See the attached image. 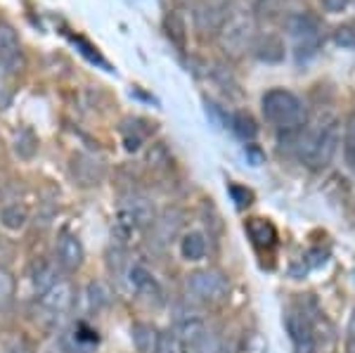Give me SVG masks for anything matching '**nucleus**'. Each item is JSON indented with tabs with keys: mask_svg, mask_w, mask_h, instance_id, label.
<instances>
[{
	"mask_svg": "<svg viewBox=\"0 0 355 353\" xmlns=\"http://www.w3.org/2000/svg\"><path fill=\"white\" fill-rule=\"evenodd\" d=\"M294 138L296 155L301 162L311 169H324L339 145V126L331 119H318L294 133Z\"/></svg>",
	"mask_w": 355,
	"mask_h": 353,
	"instance_id": "obj_1",
	"label": "nucleus"
},
{
	"mask_svg": "<svg viewBox=\"0 0 355 353\" xmlns=\"http://www.w3.org/2000/svg\"><path fill=\"white\" fill-rule=\"evenodd\" d=\"M261 112L268 126L277 133L294 135L308 123L306 102L287 88H270L261 98Z\"/></svg>",
	"mask_w": 355,
	"mask_h": 353,
	"instance_id": "obj_2",
	"label": "nucleus"
},
{
	"mask_svg": "<svg viewBox=\"0 0 355 353\" xmlns=\"http://www.w3.org/2000/svg\"><path fill=\"white\" fill-rule=\"evenodd\" d=\"M256 38H259V21H256V15L246 8H230L225 21L216 33L218 48L230 60H242L246 53H251Z\"/></svg>",
	"mask_w": 355,
	"mask_h": 353,
	"instance_id": "obj_3",
	"label": "nucleus"
},
{
	"mask_svg": "<svg viewBox=\"0 0 355 353\" xmlns=\"http://www.w3.org/2000/svg\"><path fill=\"white\" fill-rule=\"evenodd\" d=\"M284 26L291 38V48H294L296 62H308L322 48V24L318 17L308 12H291L284 17Z\"/></svg>",
	"mask_w": 355,
	"mask_h": 353,
	"instance_id": "obj_4",
	"label": "nucleus"
},
{
	"mask_svg": "<svg viewBox=\"0 0 355 353\" xmlns=\"http://www.w3.org/2000/svg\"><path fill=\"white\" fill-rule=\"evenodd\" d=\"M185 284H187V294L194 301L206 306H218L230 297V280H227V275H223L216 268L192 270L187 275Z\"/></svg>",
	"mask_w": 355,
	"mask_h": 353,
	"instance_id": "obj_5",
	"label": "nucleus"
},
{
	"mask_svg": "<svg viewBox=\"0 0 355 353\" xmlns=\"http://www.w3.org/2000/svg\"><path fill=\"white\" fill-rule=\"evenodd\" d=\"M175 329L182 337L187 353H223L220 339L199 318H185Z\"/></svg>",
	"mask_w": 355,
	"mask_h": 353,
	"instance_id": "obj_6",
	"label": "nucleus"
},
{
	"mask_svg": "<svg viewBox=\"0 0 355 353\" xmlns=\"http://www.w3.org/2000/svg\"><path fill=\"white\" fill-rule=\"evenodd\" d=\"M154 223V204L142 195H128L119 207V225L133 232Z\"/></svg>",
	"mask_w": 355,
	"mask_h": 353,
	"instance_id": "obj_7",
	"label": "nucleus"
},
{
	"mask_svg": "<svg viewBox=\"0 0 355 353\" xmlns=\"http://www.w3.org/2000/svg\"><path fill=\"white\" fill-rule=\"evenodd\" d=\"M73 284L69 280H57L53 287L45 289L38 299V306H41L43 316L50 318V320H62L69 311L73 309Z\"/></svg>",
	"mask_w": 355,
	"mask_h": 353,
	"instance_id": "obj_8",
	"label": "nucleus"
},
{
	"mask_svg": "<svg viewBox=\"0 0 355 353\" xmlns=\"http://www.w3.org/2000/svg\"><path fill=\"white\" fill-rule=\"evenodd\" d=\"M227 12H230L227 0H202V3H197V8H194V28H197L199 36L216 38Z\"/></svg>",
	"mask_w": 355,
	"mask_h": 353,
	"instance_id": "obj_9",
	"label": "nucleus"
},
{
	"mask_svg": "<svg viewBox=\"0 0 355 353\" xmlns=\"http://www.w3.org/2000/svg\"><path fill=\"white\" fill-rule=\"evenodd\" d=\"M0 67L17 76L24 69V50L17 31L8 21H0Z\"/></svg>",
	"mask_w": 355,
	"mask_h": 353,
	"instance_id": "obj_10",
	"label": "nucleus"
},
{
	"mask_svg": "<svg viewBox=\"0 0 355 353\" xmlns=\"http://www.w3.org/2000/svg\"><path fill=\"white\" fill-rule=\"evenodd\" d=\"M284 327H287L296 353H315V327L306 313L289 311L284 318Z\"/></svg>",
	"mask_w": 355,
	"mask_h": 353,
	"instance_id": "obj_11",
	"label": "nucleus"
},
{
	"mask_svg": "<svg viewBox=\"0 0 355 353\" xmlns=\"http://www.w3.org/2000/svg\"><path fill=\"white\" fill-rule=\"evenodd\" d=\"M55 259L64 273H76L85 261V249L73 232H62L55 247Z\"/></svg>",
	"mask_w": 355,
	"mask_h": 353,
	"instance_id": "obj_12",
	"label": "nucleus"
},
{
	"mask_svg": "<svg viewBox=\"0 0 355 353\" xmlns=\"http://www.w3.org/2000/svg\"><path fill=\"white\" fill-rule=\"evenodd\" d=\"M130 284H133V289L140 297H145L150 301L162 299V294H164L162 284H159V280L145 268V266H133V268H130Z\"/></svg>",
	"mask_w": 355,
	"mask_h": 353,
	"instance_id": "obj_13",
	"label": "nucleus"
},
{
	"mask_svg": "<svg viewBox=\"0 0 355 353\" xmlns=\"http://www.w3.org/2000/svg\"><path fill=\"white\" fill-rule=\"evenodd\" d=\"M130 339H133V346L137 353H157V344H159V329L150 325V322H135L130 327Z\"/></svg>",
	"mask_w": 355,
	"mask_h": 353,
	"instance_id": "obj_14",
	"label": "nucleus"
},
{
	"mask_svg": "<svg viewBox=\"0 0 355 353\" xmlns=\"http://www.w3.org/2000/svg\"><path fill=\"white\" fill-rule=\"evenodd\" d=\"M206 252H209V242H206V237H204V232H199V230H190V232H185L182 235V240H180V256L185 261H202Z\"/></svg>",
	"mask_w": 355,
	"mask_h": 353,
	"instance_id": "obj_15",
	"label": "nucleus"
},
{
	"mask_svg": "<svg viewBox=\"0 0 355 353\" xmlns=\"http://www.w3.org/2000/svg\"><path fill=\"white\" fill-rule=\"evenodd\" d=\"M67 341H69V351H76V353H88L93 346H97V332L90 329L88 325L78 322L67 332Z\"/></svg>",
	"mask_w": 355,
	"mask_h": 353,
	"instance_id": "obj_16",
	"label": "nucleus"
},
{
	"mask_svg": "<svg viewBox=\"0 0 355 353\" xmlns=\"http://www.w3.org/2000/svg\"><path fill=\"white\" fill-rule=\"evenodd\" d=\"M254 53H256V57H259V60L279 62L284 57V43H282V38L275 36V33H266V36L256 38Z\"/></svg>",
	"mask_w": 355,
	"mask_h": 353,
	"instance_id": "obj_17",
	"label": "nucleus"
},
{
	"mask_svg": "<svg viewBox=\"0 0 355 353\" xmlns=\"http://www.w3.org/2000/svg\"><path fill=\"white\" fill-rule=\"evenodd\" d=\"M246 232H249V237L254 240V244H259V247H270L275 244V237H277V232H275V227L270 221L266 218H251L246 221Z\"/></svg>",
	"mask_w": 355,
	"mask_h": 353,
	"instance_id": "obj_18",
	"label": "nucleus"
},
{
	"mask_svg": "<svg viewBox=\"0 0 355 353\" xmlns=\"http://www.w3.org/2000/svg\"><path fill=\"white\" fill-rule=\"evenodd\" d=\"M232 130L242 140H254L259 135V123H256V119L249 112H237L232 117Z\"/></svg>",
	"mask_w": 355,
	"mask_h": 353,
	"instance_id": "obj_19",
	"label": "nucleus"
},
{
	"mask_svg": "<svg viewBox=\"0 0 355 353\" xmlns=\"http://www.w3.org/2000/svg\"><path fill=\"white\" fill-rule=\"evenodd\" d=\"M343 159L351 169H355V112L348 114L346 123H343Z\"/></svg>",
	"mask_w": 355,
	"mask_h": 353,
	"instance_id": "obj_20",
	"label": "nucleus"
},
{
	"mask_svg": "<svg viewBox=\"0 0 355 353\" xmlns=\"http://www.w3.org/2000/svg\"><path fill=\"white\" fill-rule=\"evenodd\" d=\"M26 209L19 207V204H10V207L3 209V214H0V223H3L8 230H21V227L26 225Z\"/></svg>",
	"mask_w": 355,
	"mask_h": 353,
	"instance_id": "obj_21",
	"label": "nucleus"
},
{
	"mask_svg": "<svg viewBox=\"0 0 355 353\" xmlns=\"http://www.w3.org/2000/svg\"><path fill=\"white\" fill-rule=\"evenodd\" d=\"M157 353H187L178 329H164V332H159Z\"/></svg>",
	"mask_w": 355,
	"mask_h": 353,
	"instance_id": "obj_22",
	"label": "nucleus"
},
{
	"mask_svg": "<svg viewBox=\"0 0 355 353\" xmlns=\"http://www.w3.org/2000/svg\"><path fill=\"white\" fill-rule=\"evenodd\" d=\"M57 280H60V277H57V268H55V266L53 264H43L41 268L33 273V289H36L38 297H41L45 289L53 287Z\"/></svg>",
	"mask_w": 355,
	"mask_h": 353,
	"instance_id": "obj_23",
	"label": "nucleus"
},
{
	"mask_svg": "<svg viewBox=\"0 0 355 353\" xmlns=\"http://www.w3.org/2000/svg\"><path fill=\"white\" fill-rule=\"evenodd\" d=\"M12 74L0 67V110H8L10 102H12Z\"/></svg>",
	"mask_w": 355,
	"mask_h": 353,
	"instance_id": "obj_24",
	"label": "nucleus"
},
{
	"mask_svg": "<svg viewBox=\"0 0 355 353\" xmlns=\"http://www.w3.org/2000/svg\"><path fill=\"white\" fill-rule=\"evenodd\" d=\"M12 297H15V277L5 268H0V309H5L12 301Z\"/></svg>",
	"mask_w": 355,
	"mask_h": 353,
	"instance_id": "obj_25",
	"label": "nucleus"
},
{
	"mask_svg": "<svg viewBox=\"0 0 355 353\" xmlns=\"http://www.w3.org/2000/svg\"><path fill=\"white\" fill-rule=\"evenodd\" d=\"M88 297H90V306L97 311L100 306H105V304H110V292H107L105 287H102L100 282H90V287H88Z\"/></svg>",
	"mask_w": 355,
	"mask_h": 353,
	"instance_id": "obj_26",
	"label": "nucleus"
},
{
	"mask_svg": "<svg viewBox=\"0 0 355 353\" xmlns=\"http://www.w3.org/2000/svg\"><path fill=\"white\" fill-rule=\"evenodd\" d=\"M336 43L343 45V48L355 50V28H339L336 31Z\"/></svg>",
	"mask_w": 355,
	"mask_h": 353,
	"instance_id": "obj_27",
	"label": "nucleus"
},
{
	"mask_svg": "<svg viewBox=\"0 0 355 353\" xmlns=\"http://www.w3.org/2000/svg\"><path fill=\"white\" fill-rule=\"evenodd\" d=\"M230 192H232V195H242V197H234V202H237V207H239V209H242V207H249L251 199H254V195H251V192L246 190V187L232 185V187H230Z\"/></svg>",
	"mask_w": 355,
	"mask_h": 353,
	"instance_id": "obj_28",
	"label": "nucleus"
},
{
	"mask_svg": "<svg viewBox=\"0 0 355 353\" xmlns=\"http://www.w3.org/2000/svg\"><path fill=\"white\" fill-rule=\"evenodd\" d=\"M346 351L355 353V311L351 316V322H348V339H346Z\"/></svg>",
	"mask_w": 355,
	"mask_h": 353,
	"instance_id": "obj_29",
	"label": "nucleus"
},
{
	"mask_svg": "<svg viewBox=\"0 0 355 353\" xmlns=\"http://www.w3.org/2000/svg\"><path fill=\"white\" fill-rule=\"evenodd\" d=\"M0 353H26V351H24V346H21L19 341H8Z\"/></svg>",
	"mask_w": 355,
	"mask_h": 353,
	"instance_id": "obj_30",
	"label": "nucleus"
},
{
	"mask_svg": "<svg viewBox=\"0 0 355 353\" xmlns=\"http://www.w3.org/2000/svg\"><path fill=\"white\" fill-rule=\"evenodd\" d=\"M329 12H339L341 8H346V0H324Z\"/></svg>",
	"mask_w": 355,
	"mask_h": 353,
	"instance_id": "obj_31",
	"label": "nucleus"
}]
</instances>
